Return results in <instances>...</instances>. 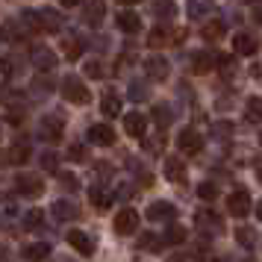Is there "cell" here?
I'll return each instance as SVG.
<instances>
[{"label": "cell", "mask_w": 262, "mask_h": 262, "mask_svg": "<svg viewBox=\"0 0 262 262\" xmlns=\"http://www.w3.org/2000/svg\"><path fill=\"white\" fill-rule=\"evenodd\" d=\"M62 95L68 103H77V106H83L89 103V89L80 77H65V83H62Z\"/></svg>", "instance_id": "1"}, {"label": "cell", "mask_w": 262, "mask_h": 262, "mask_svg": "<svg viewBox=\"0 0 262 262\" xmlns=\"http://www.w3.org/2000/svg\"><path fill=\"white\" fill-rule=\"evenodd\" d=\"M15 186H18V191H21L24 198H38V194L45 191V180L38 177V174H18Z\"/></svg>", "instance_id": "2"}, {"label": "cell", "mask_w": 262, "mask_h": 262, "mask_svg": "<svg viewBox=\"0 0 262 262\" xmlns=\"http://www.w3.org/2000/svg\"><path fill=\"white\" fill-rule=\"evenodd\" d=\"M112 227H115L118 236H133V233L139 230V212H133V209H121V212L115 215Z\"/></svg>", "instance_id": "3"}, {"label": "cell", "mask_w": 262, "mask_h": 262, "mask_svg": "<svg viewBox=\"0 0 262 262\" xmlns=\"http://www.w3.org/2000/svg\"><path fill=\"white\" fill-rule=\"evenodd\" d=\"M177 147L183 150L186 156H194V154H201L203 150V139H201V133L198 130H183L177 136Z\"/></svg>", "instance_id": "4"}, {"label": "cell", "mask_w": 262, "mask_h": 262, "mask_svg": "<svg viewBox=\"0 0 262 262\" xmlns=\"http://www.w3.org/2000/svg\"><path fill=\"white\" fill-rule=\"evenodd\" d=\"M144 71H147V77L150 80H168V71H171V65H168L165 56H159V53H154V56H147L144 59Z\"/></svg>", "instance_id": "5"}, {"label": "cell", "mask_w": 262, "mask_h": 262, "mask_svg": "<svg viewBox=\"0 0 262 262\" xmlns=\"http://www.w3.org/2000/svg\"><path fill=\"white\" fill-rule=\"evenodd\" d=\"M89 142L97 144V147H109V144H115V130L109 124H92L89 127Z\"/></svg>", "instance_id": "6"}, {"label": "cell", "mask_w": 262, "mask_h": 262, "mask_svg": "<svg viewBox=\"0 0 262 262\" xmlns=\"http://www.w3.org/2000/svg\"><path fill=\"white\" fill-rule=\"evenodd\" d=\"M227 209L236 215V218H245L250 212V194L245 189H236L230 198H227Z\"/></svg>", "instance_id": "7"}, {"label": "cell", "mask_w": 262, "mask_h": 262, "mask_svg": "<svg viewBox=\"0 0 262 262\" xmlns=\"http://www.w3.org/2000/svg\"><path fill=\"white\" fill-rule=\"evenodd\" d=\"M174 215H177V209H174V203H168V201H156L147 206V218L150 221H174Z\"/></svg>", "instance_id": "8"}, {"label": "cell", "mask_w": 262, "mask_h": 262, "mask_svg": "<svg viewBox=\"0 0 262 262\" xmlns=\"http://www.w3.org/2000/svg\"><path fill=\"white\" fill-rule=\"evenodd\" d=\"M33 65L38 71H53L56 68V53L50 48H33Z\"/></svg>", "instance_id": "9"}, {"label": "cell", "mask_w": 262, "mask_h": 262, "mask_svg": "<svg viewBox=\"0 0 262 262\" xmlns=\"http://www.w3.org/2000/svg\"><path fill=\"white\" fill-rule=\"evenodd\" d=\"M124 130L130 133L133 139H142L144 133H147V118H144L142 112H130V115L124 118Z\"/></svg>", "instance_id": "10"}, {"label": "cell", "mask_w": 262, "mask_h": 262, "mask_svg": "<svg viewBox=\"0 0 262 262\" xmlns=\"http://www.w3.org/2000/svg\"><path fill=\"white\" fill-rule=\"evenodd\" d=\"M83 18H85V24L100 27V24H103V18H106V3H103V0H92V3L85 6Z\"/></svg>", "instance_id": "11"}, {"label": "cell", "mask_w": 262, "mask_h": 262, "mask_svg": "<svg viewBox=\"0 0 262 262\" xmlns=\"http://www.w3.org/2000/svg\"><path fill=\"white\" fill-rule=\"evenodd\" d=\"M68 245H74L83 256H92L95 253V245H92V238L85 236L83 230H68Z\"/></svg>", "instance_id": "12"}, {"label": "cell", "mask_w": 262, "mask_h": 262, "mask_svg": "<svg viewBox=\"0 0 262 262\" xmlns=\"http://www.w3.org/2000/svg\"><path fill=\"white\" fill-rule=\"evenodd\" d=\"M41 139L45 142H59L62 139V121L56 115H48V118L41 121Z\"/></svg>", "instance_id": "13"}, {"label": "cell", "mask_w": 262, "mask_h": 262, "mask_svg": "<svg viewBox=\"0 0 262 262\" xmlns=\"http://www.w3.org/2000/svg\"><path fill=\"white\" fill-rule=\"evenodd\" d=\"M233 48H236V53H242V56H253L256 48H259V41L250 36V33H238V36H233Z\"/></svg>", "instance_id": "14"}, {"label": "cell", "mask_w": 262, "mask_h": 262, "mask_svg": "<svg viewBox=\"0 0 262 262\" xmlns=\"http://www.w3.org/2000/svg\"><path fill=\"white\" fill-rule=\"evenodd\" d=\"M212 9H215V0H189V3H186V12H189V18H194V21L206 18Z\"/></svg>", "instance_id": "15"}, {"label": "cell", "mask_w": 262, "mask_h": 262, "mask_svg": "<svg viewBox=\"0 0 262 262\" xmlns=\"http://www.w3.org/2000/svg\"><path fill=\"white\" fill-rule=\"evenodd\" d=\"M198 227H201L203 233H209V230H212V236H218V233L224 230L221 218H218L215 212H206V209H203V212H198Z\"/></svg>", "instance_id": "16"}, {"label": "cell", "mask_w": 262, "mask_h": 262, "mask_svg": "<svg viewBox=\"0 0 262 262\" xmlns=\"http://www.w3.org/2000/svg\"><path fill=\"white\" fill-rule=\"evenodd\" d=\"M27 262H45L50 256V245H45V242H33V245H27L24 253H21Z\"/></svg>", "instance_id": "17"}, {"label": "cell", "mask_w": 262, "mask_h": 262, "mask_svg": "<svg viewBox=\"0 0 262 262\" xmlns=\"http://www.w3.org/2000/svg\"><path fill=\"white\" fill-rule=\"evenodd\" d=\"M165 177L171 180V183H186V165L180 162L177 156H171L165 162Z\"/></svg>", "instance_id": "18"}, {"label": "cell", "mask_w": 262, "mask_h": 262, "mask_svg": "<svg viewBox=\"0 0 262 262\" xmlns=\"http://www.w3.org/2000/svg\"><path fill=\"white\" fill-rule=\"evenodd\" d=\"M115 21H118V27L124 30V33H136L139 27H142V21H139V15L130 12V9H124V12L115 15Z\"/></svg>", "instance_id": "19"}, {"label": "cell", "mask_w": 262, "mask_h": 262, "mask_svg": "<svg viewBox=\"0 0 262 262\" xmlns=\"http://www.w3.org/2000/svg\"><path fill=\"white\" fill-rule=\"evenodd\" d=\"M154 15L162 21H171L177 15V3L174 0H154Z\"/></svg>", "instance_id": "20"}, {"label": "cell", "mask_w": 262, "mask_h": 262, "mask_svg": "<svg viewBox=\"0 0 262 262\" xmlns=\"http://www.w3.org/2000/svg\"><path fill=\"white\" fill-rule=\"evenodd\" d=\"M53 215H56L59 221H68V218L74 221V218L80 215V209H77L74 203H68V201H56V203H53Z\"/></svg>", "instance_id": "21"}, {"label": "cell", "mask_w": 262, "mask_h": 262, "mask_svg": "<svg viewBox=\"0 0 262 262\" xmlns=\"http://www.w3.org/2000/svg\"><path fill=\"white\" fill-rule=\"evenodd\" d=\"M215 62H218V59H212L209 53H194V59H191V71H194V74H209Z\"/></svg>", "instance_id": "22"}, {"label": "cell", "mask_w": 262, "mask_h": 262, "mask_svg": "<svg viewBox=\"0 0 262 262\" xmlns=\"http://www.w3.org/2000/svg\"><path fill=\"white\" fill-rule=\"evenodd\" d=\"M27 159H30V147L27 144H15V147H9V154H6V162L9 165H24Z\"/></svg>", "instance_id": "23"}, {"label": "cell", "mask_w": 262, "mask_h": 262, "mask_svg": "<svg viewBox=\"0 0 262 262\" xmlns=\"http://www.w3.org/2000/svg\"><path fill=\"white\" fill-rule=\"evenodd\" d=\"M41 24H45V30H50V33H59L62 15L53 12V9H41Z\"/></svg>", "instance_id": "24"}, {"label": "cell", "mask_w": 262, "mask_h": 262, "mask_svg": "<svg viewBox=\"0 0 262 262\" xmlns=\"http://www.w3.org/2000/svg\"><path fill=\"white\" fill-rule=\"evenodd\" d=\"M100 109H103V115H106V118H115V115L121 112V100L112 95V92H106V95H103V103H100Z\"/></svg>", "instance_id": "25"}, {"label": "cell", "mask_w": 262, "mask_h": 262, "mask_svg": "<svg viewBox=\"0 0 262 262\" xmlns=\"http://www.w3.org/2000/svg\"><path fill=\"white\" fill-rule=\"evenodd\" d=\"M201 36L206 38V41H218V38L224 36V24H221V21H209V24L201 30Z\"/></svg>", "instance_id": "26"}, {"label": "cell", "mask_w": 262, "mask_h": 262, "mask_svg": "<svg viewBox=\"0 0 262 262\" xmlns=\"http://www.w3.org/2000/svg\"><path fill=\"white\" fill-rule=\"evenodd\" d=\"M92 203H95L97 209H109L112 206V194L103 189H92Z\"/></svg>", "instance_id": "27"}, {"label": "cell", "mask_w": 262, "mask_h": 262, "mask_svg": "<svg viewBox=\"0 0 262 262\" xmlns=\"http://www.w3.org/2000/svg\"><path fill=\"white\" fill-rule=\"evenodd\" d=\"M236 238H238V245H242V248H253V245H256V233H253L250 227H238Z\"/></svg>", "instance_id": "28"}, {"label": "cell", "mask_w": 262, "mask_h": 262, "mask_svg": "<svg viewBox=\"0 0 262 262\" xmlns=\"http://www.w3.org/2000/svg\"><path fill=\"white\" fill-rule=\"evenodd\" d=\"M183 242H186V230L177 224H171L165 233V245H183Z\"/></svg>", "instance_id": "29"}, {"label": "cell", "mask_w": 262, "mask_h": 262, "mask_svg": "<svg viewBox=\"0 0 262 262\" xmlns=\"http://www.w3.org/2000/svg\"><path fill=\"white\" fill-rule=\"evenodd\" d=\"M41 221H45V212H41V209H30V212L24 215V227L27 230H38Z\"/></svg>", "instance_id": "30"}, {"label": "cell", "mask_w": 262, "mask_h": 262, "mask_svg": "<svg viewBox=\"0 0 262 262\" xmlns=\"http://www.w3.org/2000/svg\"><path fill=\"white\" fill-rule=\"evenodd\" d=\"M248 121H253V124L262 121V100H256V97L248 100Z\"/></svg>", "instance_id": "31"}, {"label": "cell", "mask_w": 262, "mask_h": 262, "mask_svg": "<svg viewBox=\"0 0 262 262\" xmlns=\"http://www.w3.org/2000/svg\"><path fill=\"white\" fill-rule=\"evenodd\" d=\"M198 198H201V201H215V198H218L215 183H201V186H198Z\"/></svg>", "instance_id": "32"}, {"label": "cell", "mask_w": 262, "mask_h": 262, "mask_svg": "<svg viewBox=\"0 0 262 262\" xmlns=\"http://www.w3.org/2000/svg\"><path fill=\"white\" fill-rule=\"evenodd\" d=\"M80 53H83L80 41H77V38H68V41H65V56H68V62L80 59Z\"/></svg>", "instance_id": "33"}, {"label": "cell", "mask_w": 262, "mask_h": 262, "mask_svg": "<svg viewBox=\"0 0 262 262\" xmlns=\"http://www.w3.org/2000/svg\"><path fill=\"white\" fill-rule=\"evenodd\" d=\"M154 118H156L159 127H168V124H171V106H156L154 109Z\"/></svg>", "instance_id": "34"}, {"label": "cell", "mask_w": 262, "mask_h": 262, "mask_svg": "<svg viewBox=\"0 0 262 262\" xmlns=\"http://www.w3.org/2000/svg\"><path fill=\"white\" fill-rule=\"evenodd\" d=\"M139 242H142V248L150 250V253H156V250H159V238H156L154 233H142V238H139Z\"/></svg>", "instance_id": "35"}, {"label": "cell", "mask_w": 262, "mask_h": 262, "mask_svg": "<svg viewBox=\"0 0 262 262\" xmlns=\"http://www.w3.org/2000/svg\"><path fill=\"white\" fill-rule=\"evenodd\" d=\"M59 183H62L68 191H77V189H80V183H77V177H74V174H59Z\"/></svg>", "instance_id": "36"}, {"label": "cell", "mask_w": 262, "mask_h": 262, "mask_svg": "<svg viewBox=\"0 0 262 262\" xmlns=\"http://www.w3.org/2000/svg\"><path fill=\"white\" fill-rule=\"evenodd\" d=\"M68 156H71L74 162H83L85 159V147L83 144H71V147H68Z\"/></svg>", "instance_id": "37"}, {"label": "cell", "mask_w": 262, "mask_h": 262, "mask_svg": "<svg viewBox=\"0 0 262 262\" xmlns=\"http://www.w3.org/2000/svg\"><path fill=\"white\" fill-rule=\"evenodd\" d=\"M85 74L95 77V80H100V77H103V65H100V62H89V65H85Z\"/></svg>", "instance_id": "38"}, {"label": "cell", "mask_w": 262, "mask_h": 262, "mask_svg": "<svg viewBox=\"0 0 262 262\" xmlns=\"http://www.w3.org/2000/svg\"><path fill=\"white\" fill-rule=\"evenodd\" d=\"M130 97H133V100H144V97H147V89L139 85V83H133L130 85Z\"/></svg>", "instance_id": "39"}, {"label": "cell", "mask_w": 262, "mask_h": 262, "mask_svg": "<svg viewBox=\"0 0 262 262\" xmlns=\"http://www.w3.org/2000/svg\"><path fill=\"white\" fill-rule=\"evenodd\" d=\"M159 45H165V30H162V27L150 33V48H159Z\"/></svg>", "instance_id": "40"}, {"label": "cell", "mask_w": 262, "mask_h": 262, "mask_svg": "<svg viewBox=\"0 0 262 262\" xmlns=\"http://www.w3.org/2000/svg\"><path fill=\"white\" fill-rule=\"evenodd\" d=\"M6 121H9V124H21V121H24V112H18V109H6Z\"/></svg>", "instance_id": "41"}, {"label": "cell", "mask_w": 262, "mask_h": 262, "mask_svg": "<svg viewBox=\"0 0 262 262\" xmlns=\"http://www.w3.org/2000/svg\"><path fill=\"white\" fill-rule=\"evenodd\" d=\"M41 165L48 168V171H56V156H53V154H45V156H41Z\"/></svg>", "instance_id": "42"}, {"label": "cell", "mask_w": 262, "mask_h": 262, "mask_svg": "<svg viewBox=\"0 0 262 262\" xmlns=\"http://www.w3.org/2000/svg\"><path fill=\"white\" fill-rule=\"evenodd\" d=\"M12 77V65H9V59H3V80H9Z\"/></svg>", "instance_id": "43"}, {"label": "cell", "mask_w": 262, "mask_h": 262, "mask_svg": "<svg viewBox=\"0 0 262 262\" xmlns=\"http://www.w3.org/2000/svg\"><path fill=\"white\" fill-rule=\"evenodd\" d=\"M253 168H256V174H259V180H262V159H256V162H253Z\"/></svg>", "instance_id": "44"}, {"label": "cell", "mask_w": 262, "mask_h": 262, "mask_svg": "<svg viewBox=\"0 0 262 262\" xmlns=\"http://www.w3.org/2000/svg\"><path fill=\"white\" fill-rule=\"evenodd\" d=\"M62 6H77V3H80V0H59Z\"/></svg>", "instance_id": "45"}, {"label": "cell", "mask_w": 262, "mask_h": 262, "mask_svg": "<svg viewBox=\"0 0 262 262\" xmlns=\"http://www.w3.org/2000/svg\"><path fill=\"white\" fill-rule=\"evenodd\" d=\"M256 218H259V221H262V201L256 203Z\"/></svg>", "instance_id": "46"}, {"label": "cell", "mask_w": 262, "mask_h": 262, "mask_svg": "<svg viewBox=\"0 0 262 262\" xmlns=\"http://www.w3.org/2000/svg\"><path fill=\"white\" fill-rule=\"evenodd\" d=\"M168 262H186V256H171Z\"/></svg>", "instance_id": "47"}, {"label": "cell", "mask_w": 262, "mask_h": 262, "mask_svg": "<svg viewBox=\"0 0 262 262\" xmlns=\"http://www.w3.org/2000/svg\"><path fill=\"white\" fill-rule=\"evenodd\" d=\"M121 3H127V6H133V3H139V0H121Z\"/></svg>", "instance_id": "48"}, {"label": "cell", "mask_w": 262, "mask_h": 262, "mask_svg": "<svg viewBox=\"0 0 262 262\" xmlns=\"http://www.w3.org/2000/svg\"><path fill=\"white\" fill-rule=\"evenodd\" d=\"M256 21H262V9H256Z\"/></svg>", "instance_id": "49"}, {"label": "cell", "mask_w": 262, "mask_h": 262, "mask_svg": "<svg viewBox=\"0 0 262 262\" xmlns=\"http://www.w3.org/2000/svg\"><path fill=\"white\" fill-rule=\"evenodd\" d=\"M245 3H259V0H245Z\"/></svg>", "instance_id": "50"}]
</instances>
